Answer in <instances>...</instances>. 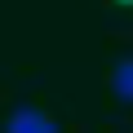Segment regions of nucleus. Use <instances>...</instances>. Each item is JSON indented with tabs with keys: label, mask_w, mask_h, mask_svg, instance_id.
Returning <instances> with one entry per match:
<instances>
[{
	"label": "nucleus",
	"mask_w": 133,
	"mask_h": 133,
	"mask_svg": "<svg viewBox=\"0 0 133 133\" xmlns=\"http://www.w3.org/2000/svg\"><path fill=\"white\" fill-rule=\"evenodd\" d=\"M5 133H58V124H53L44 111H36V107H18V111H9V120H5Z\"/></svg>",
	"instance_id": "f257e3e1"
},
{
	"label": "nucleus",
	"mask_w": 133,
	"mask_h": 133,
	"mask_svg": "<svg viewBox=\"0 0 133 133\" xmlns=\"http://www.w3.org/2000/svg\"><path fill=\"white\" fill-rule=\"evenodd\" d=\"M120 5H133V0H120Z\"/></svg>",
	"instance_id": "7ed1b4c3"
},
{
	"label": "nucleus",
	"mask_w": 133,
	"mask_h": 133,
	"mask_svg": "<svg viewBox=\"0 0 133 133\" xmlns=\"http://www.w3.org/2000/svg\"><path fill=\"white\" fill-rule=\"evenodd\" d=\"M111 93H115L124 107H133V58H129V62H120L115 71H111Z\"/></svg>",
	"instance_id": "f03ea898"
}]
</instances>
